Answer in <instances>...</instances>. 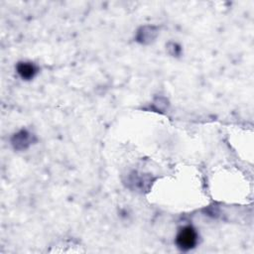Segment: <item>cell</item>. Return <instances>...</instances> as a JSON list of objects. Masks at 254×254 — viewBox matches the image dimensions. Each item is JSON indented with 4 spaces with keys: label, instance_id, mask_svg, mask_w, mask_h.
<instances>
[{
    "label": "cell",
    "instance_id": "1",
    "mask_svg": "<svg viewBox=\"0 0 254 254\" xmlns=\"http://www.w3.org/2000/svg\"><path fill=\"white\" fill-rule=\"evenodd\" d=\"M196 241H197V234L191 226H187L181 229L176 238L177 245L182 250H190L193 248L196 244Z\"/></svg>",
    "mask_w": 254,
    "mask_h": 254
},
{
    "label": "cell",
    "instance_id": "2",
    "mask_svg": "<svg viewBox=\"0 0 254 254\" xmlns=\"http://www.w3.org/2000/svg\"><path fill=\"white\" fill-rule=\"evenodd\" d=\"M17 70H18V73L21 75V77L25 79H30L34 77L36 73V67L34 66V64L29 63L20 64L17 67Z\"/></svg>",
    "mask_w": 254,
    "mask_h": 254
}]
</instances>
